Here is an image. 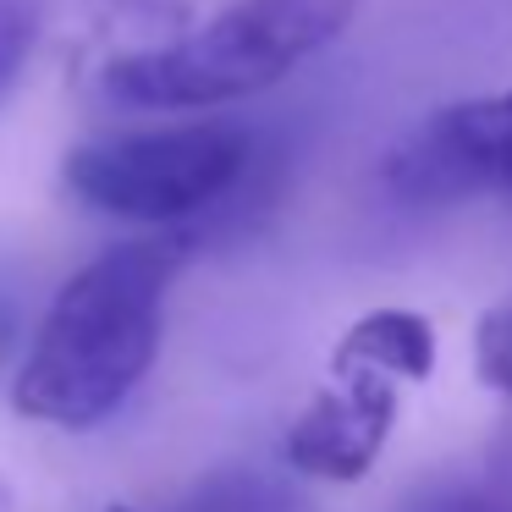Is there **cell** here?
I'll list each match as a JSON object with an SVG mask.
<instances>
[{
	"label": "cell",
	"instance_id": "cell-1",
	"mask_svg": "<svg viewBox=\"0 0 512 512\" xmlns=\"http://www.w3.org/2000/svg\"><path fill=\"white\" fill-rule=\"evenodd\" d=\"M182 254V237H133L94 254L39 320L12 408L56 430H94L111 419L160 353L166 292Z\"/></svg>",
	"mask_w": 512,
	"mask_h": 512
},
{
	"label": "cell",
	"instance_id": "cell-2",
	"mask_svg": "<svg viewBox=\"0 0 512 512\" xmlns=\"http://www.w3.org/2000/svg\"><path fill=\"white\" fill-rule=\"evenodd\" d=\"M364 0H232L204 28L116 56L94 94L116 111H210L254 100L347 34Z\"/></svg>",
	"mask_w": 512,
	"mask_h": 512
},
{
	"label": "cell",
	"instance_id": "cell-3",
	"mask_svg": "<svg viewBox=\"0 0 512 512\" xmlns=\"http://www.w3.org/2000/svg\"><path fill=\"white\" fill-rule=\"evenodd\" d=\"M254 166V133L237 122H182L105 133L67 155L78 204L133 226H182L232 199Z\"/></svg>",
	"mask_w": 512,
	"mask_h": 512
},
{
	"label": "cell",
	"instance_id": "cell-4",
	"mask_svg": "<svg viewBox=\"0 0 512 512\" xmlns=\"http://www.w3.org/2000/svg\"><path fill=\"white\" fill-rule=\"evenodd\" d=\"M386 188L402 204H457L474 193H512V89L457 100L413 127L386 155Z\"/></svg>",
	"mask_w": 512,
	"mask_h": 512
},
{
	"label": "cell",
	"instance_id": "cell-5",
	"mask_svg": "<svg viewBox=\"0 0 512 512\" xmlns=\"http://www.w3.org/2000/svg\"><path fill=\"white\" fill-rule=\"evenodd\" d=\"M391 424H397V380L358 369V375H342V391H320L292 419L281 452L298 474L353 485L375 468Z\"/></svg>",
	"mask_w": 512,
	"mask_h": 512
},
{
	"label": "cell",
	"instance_id": "cell-6",
	"mask_svg": "<svg viewBox=\"0 0 512 512\" xmlns=\"http://www.w3.org/2000/svg\"><path fill=\"white\" fill-rule=\"evenodd\" d=\"M336 375H386V380H424L435 369V331L413 309H369L342 331L331 353Z\"/></svg>",
	"mask_w": 512,
	"mask_h": 512
},
{
	"label": "cell",
	"instance_id": "cell-7",
	"mask_svg": "<svg viewBox=\"0 0 512 512\" xmlns=\"http://www.w3.org/2000/svg\"><path fill=\"white\" fill-rule=\"evenodd\" d=\"M177 512H303V496L259 463H226L204 474L177 501Z\"/></svg>",
	"mask_w": 512,
	"mask_h": 512
},
{
	"label": "cell",
	"instance_id": "cell-8",
	"mask_svg": "<svg viewBox=\"0 0 512 512\" xmlns=\"http://www.w3.org/2000/svg\"><path fill=\"white\" fill-rule=\"evenodd\" d=\"M39 28H45V0H0V111L34 56Z\"/></svg>",
	"mask_w": 512,
	"mask_h": 512
},
{
	"label": "cell",
	"instance_id": "cell-9",
	"mask_svg": "<svg viewBox=\"0 0 512 512\" xmlns=\"http://www.w3.org/2000/svg\"><path fill=\"white\" fill-rule=\"evenodd\" d=\"M474 364H479V380L496 386L501 397H512V298L485 309L474 331Z\"/></svg>",
	"mask_w": 512,
	"mask_h": 512
},
{
	"label": "cell",
	"instance_id": "cell-10",
	"mask_svg": "<svg viewBox=\"0 0 512 512\" xmlns=\"http://www.w3.org/2000/svg\"><path fill=\"white\" fill-rule=\"evenodd\" d=\"M413 512H501V507H490L485 496H474V490H441V496L419 501Z\"/></svg>",
	"mask_w": 512,
	"mask_h": 512
},
{
	"label": "cell",
	"instance_id": "cell-11",
	"mask_svg": "<svg viewBox=\"0 0 512 512\" xmlns=\"http://www.w3.org/2000/svg\"><path fill=\"white\" fill-rule=\"evenodd\" d=\"M0 512H17V501H12V485H6V474H0Z\"/></svg>",
	"mask_w": 512,
	"mask_h": 512
},
{
	"label": "cell",
	"instance_id": "cell-12",
	"mask_svg": "<svg viewBox=\"0 0 512 512\" xmlns=\"http://www.w3.org/2000/svg\"><path fill=\"white\" fill-rule=\"evenodd\" d=\"M105 512H127V507H105Z\"/></svg>",
	"mask_w": 512,
	"mask_h": 512
}]
</instances>
